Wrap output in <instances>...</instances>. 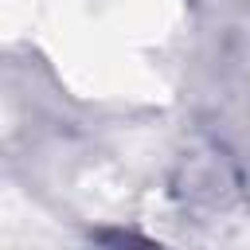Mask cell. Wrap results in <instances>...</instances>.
<instances>
[{
	"instance_id": "1",
	"label": "cell",
	"mask_w": 250,
	"mask_h": 250,
	"mask_svg": "<svg viewBox=\"0 0 250 250\" xmlns=\"http://www.w3.org/2000/svg\"><path fill=\"white\" fill-rule=\"evenodd\" d=\"M31 35L78 98H121L152 105L168 102L172 94L168 82L102 23L90 0H43Z\"/></svg>"
},
{
	"instance_id": "2",
	"label": "cell",
	"mask_w": 250,
	"mask_h": 250,
	"mask_svg": "<svg viewBox=\"0 0 250 250\" xmlns=\"http://www.w3.org/2000/svg\"><path fill=\"white\" fill-rule=\"evenodd\" d=\"M102 23L133 51L156 47L184 23V0H90Z\"/></svg>"
},
{
	"instance_id": "3",
	"label": "cell",
	"mask_w": 250,
	"mask_h": 250,
	"mask_svg": "<svg viewBox=\"0 0 250 250\" xmlns=\"http://www.w3.org/2000/svg\"><path fill=\"white\" fill-rule=\"evenodd\" d=\"M0 238H4V250H62V230L16 188L4 191Z\"/></svg>"
},
{
	"instance_id": "4",
	"label": "cell",
	"mask_w": 250,
	"mask_h": 250,
	"mask_svg": "<svg viewBox=\"0 0 250 250\" xmlns=\"http://www.w3.org/2000/svg\"><path fill=\"white\" fill-rule=\"evenodd\" d=\"M78 203L94 215H117L129 207V191H125V180L113 172V168H90L78 188H74Z\"/></svg>"
},
{
	"instance_id": "5",
	"label": "cell",
	"mask_w": 250,
	"mask_h": 250,
	"mask_svg": "<svg viewBox=\"0 0 250 250\" xmlns=\"http://www.w3.org/2000/svg\"><path fill=\"white\" fill-rule=\"evenodd\" d=\"M39 8H43V0H0V23H4V35H8V39L31 35V23H35Z\"/></svg>"
},
{
	"instance_id": "6",
	"label": "cell",
	"mask_w": 250,
	"mask_h": 250,
	"mask_svg": "<svg viewBox=\"0 0 250 250\" xmlns=\"http://www.w3.org/2000/svg\"><path fill=\"white\" fill-rule=\"evenodd\" d=\"M215 242L223 250H250V219H223L215 227Z\"/></svg>"
}]
</instances>
